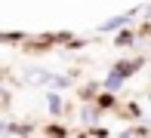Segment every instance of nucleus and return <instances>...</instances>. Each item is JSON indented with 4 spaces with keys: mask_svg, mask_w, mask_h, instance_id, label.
I'll return each mask as SVG.
<instances>
[{
    "mask_svg": "<svg viewBox=\"0 0 151 138\" xmlns=\"http://www.w3.org/2000/svg\"><path fill=\"white\" fill-rule=\"evenodd\" d=\"M25 80H28V83H56V86H65V77H56V74L40 71V68H31V71H25Z\"/></svg>",
    "mask_w": 151,
    "mask_h": 138,
    "instance_id": "nucleus-1",
    "label": "nucleus"
},
{
    "mask_svg": "<svg viewBox=\"0 0 151 138\" xmlns=\"http://www.w3.org/2000/svg\"><path fill=\"white\" fill-rule=\"evenodd\" d=\"M133 16V12H127V16H117V18H111V22H105L102 25V31H114V28H120V25H127V18Z\"/></svg>",
    "mask_w": 151,
    "mask_h": 138,
    "instance_id": "nucleus-2",
    "label": "nucleus"
}]
</instances>
